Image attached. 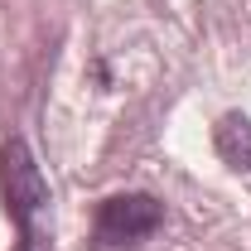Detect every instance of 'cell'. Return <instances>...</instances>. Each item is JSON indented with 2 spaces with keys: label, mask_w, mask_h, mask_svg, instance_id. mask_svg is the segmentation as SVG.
<instances>
[{
  "label": "cell",
  "mask_w": 251,
  "mask_h": 251,
  "mask_svg": "<svg viewBox=\"0 0 251 251\" xmlns=\"http://www.w3.org/2000/svg\"><path fill=\"white\" fill-rule=\"evenodd\" d=\"M164 222V203L150 193H111L101 208H97V247L101 251H121L145 242L150 232H159Z\"/></svg>",
  "instance_id": "2"
},
{
  "label": "cell",
  "mask_w": 251,
  "mask_h": 251,
  "mask_svg": "<svg viewBox=\"0 0 251 251\" xmlns=\"http://www.w3.org/2000/svg\"><path fill=\"white\" fill-rule=\"evenodd\" d=\"M0 198L15 222V251H53L49 184H44V169L25 135H10L0 145Z\"/></svg>",
  "instance_id": "1"
},
{
  "label": "cell",
  "mask_w": 251,
  "mask_h": 251,
  "mask_svg": "<svg viewBox=\"0 0 251 251\" xmlns=\"http://www.w3.org/2000/svg\"><path fill=\"white\" fill-rule=\"evenodd\" d=\"M213 145H218V155L227 169H251V121L242 111H227L213 130Z\"/></svg>",
  "instance_id": "3"
}]
</instances>
